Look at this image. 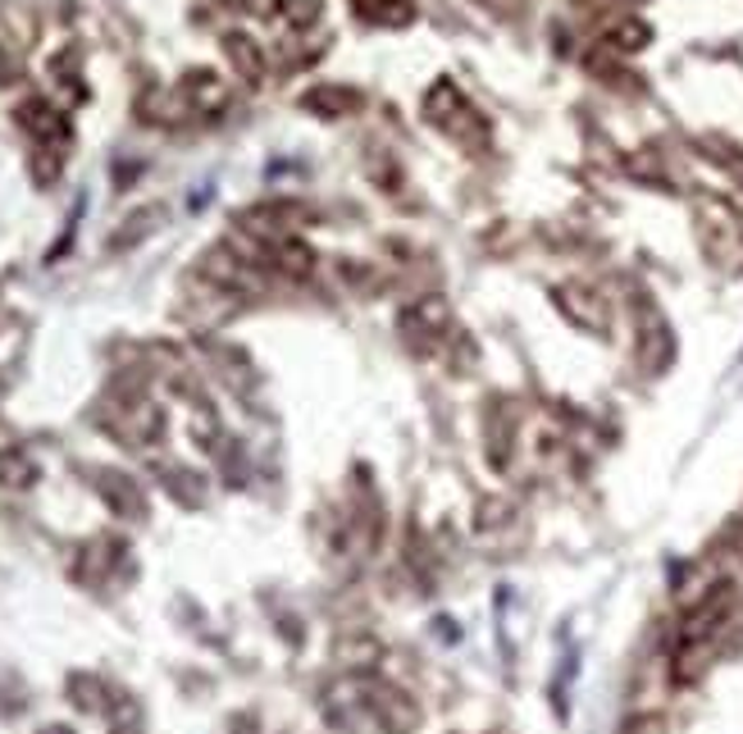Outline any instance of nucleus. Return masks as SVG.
<instances>
[{"label": "nucleus", "instance_id": "f257e3e1", "mask_svg": "<svg viewBox=\"0 0 743 734\" xmlns=\"http://www.w3.org/2000/svg\"><path fill=\"white\" fill-rule=\"evenodd\" d=\"M302 106L315 110L320 119H342V115H356L365 106V96L356 87H342V82H320L302 96Z\"/></svg>", "mask_w": 743, "mask_h": 734}, {"label": "nucleus", "instance_id": "f03ea898", "mask_svg": "<svg viewBox=\"0 0 743 734\" xmlns=\"http://www.w3.org/2000/svg\"><path fill=\"white\" fill-rule=\"evenodd\" d=\"M19 124L41 141V146H56V141H65V115L51 106V101H41V96H32V101H23L19 106Z\"/></svg>", "mask_w": 743, "mask_h": 734}, {"label": "nucleus", "instance_id": "7ed1b4c3", "mask_svg": "<svg viewBox=\"0 0 743 734\" xmlns=\"http://www.w3.org/2000/svg\"><path fill=\"white\" fill-rule=\"evenodd\" d=\"M224 56H228V65L237 69V78H246L252 87H261L265 82V51H261V41H252L246 32H228L224 37Z\"/></svg>", "mask_w": 743, "mask_h": 734}, {"label": "nucleus", "instance_id": "20e7f679", "mask_svg": "<svg viewBox=\"0 0 743 734\" xmlns=\"http://www.w3.org/2000/svg\"><path fill=\"white\" fill-rule=\"evenodd\" d=\"M561 306L570 311V320L575 324H584V329H603L607 324V302L598 297L593 287H561Z\"/></svg>", "mask_w": 743, "mask_h": 734}, {"label": "nucleus", "instance_id": "39448f33", "mask_svg": "<svg viewBox=\"0 0 743 734\" xmlns=\"http://www.w3.org/2000/svg\"><path fill=\"white\" fill-rule=\"evenodd\" d=\"M274 270L287 274V278H311L315 274V252L302 237H283V242H274Z\"/></svg>", "mask_w": 743, "mask_h": 734}, {"label": "nucleus", "instance_id": "423d86ee", "mask_svg": "<svg viewBox=\"0 0 743 734\" xmlns=\"http://www.w3.org/2000/svg\"><path fill=\"white\" fill-rule=\"evenodd\" d=\"M183 87H187V96H192V106H196V110H206V115H211V110H224V101H228V87H224L211 69L187 74Z\"/></svg>", "mask_w": 743, "mask_h": 734}, {"label": "nucleus", "instance_id": "0eeeda50", "mask_svg": "<svg viewBox=\"0 0 743 734\" xmlns=\"http://www.w3.org/2000/svg\"><path fill=\"white\" fill-rule=\"evenodd\" d=\"M648 37H653V28L643 23V19H616L612 32H607V41L616 46V51H643V46H648Z\"/></svg>", "mask_w": 743, "mask_h": 734}, {"label": "nucleus", "instance_id": "6e6552de", "mask_svg": "<svg viewBox=\"0 0 743 734\" xmlns=\"http://www.w3.org/2000/svg\"><path fill=\"white\" fill-rule=\"evenodd\" d=\"M287 28H296V32H302V28H311L315 19H320V0H278V10H274Z\"/></svg>", "mask_w": 743, "mask_h": 734}, {"label": "nucleus", "instance_id": "1a4fd4ad", "mask_svg": "<svg viewBox=\"0 0 743 734\" xmlns=\"http://www.w3.org/2000/svg\"><path fill=\"white\" fill-rule=\"evenodd\" d=\"M156 219H160V206H146V211L128 215V219H124L128 228H124V233H119V237L110 242V247H128V242H141L146 233H151V228H156Z\"/></svg>", "mask_w": 743, "mask_h": 734}, {"label": "nucleus", "instance_id": "9d476101", "mask_svg": "<svg viewBox=\"0 0 743 734\" xmlns=\"http://www.w3.org/2000/svg\"><path fill=\"white\" fill-rule=\"evenodd\" d=\"M707 146H712L707 156H712L721 169H730V178L743 183V146H734V141H725V137H707Z\"/></svg>", "mask_w": 743, "mask_h": 734}]
</instances>
